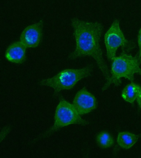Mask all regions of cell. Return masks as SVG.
Returning <instances> with one entry per match:
<instances>
[{
	"instance_id": "cell-1",
	"label": "cell",
	"mask_w": 141,
	"mask_h": 158,
	"mask_svg": "<svg viewBox=\"0 0 141 158\" xmlns=\"http://www.w3.org/2000/svg\"><path fill=\"white\" fill-rule=\"evenodd\" d=\"M71 24L76 45L73 51L68 56V59L74 60L85 56L93 58L106 79L105 85L108 83L111 75L100 44L103 31L102 23L73 18L71 19Z\"/></svg>"
},
{
	"instance_id": "cell-2",
	"label": "cell",
	"mask_w": 141,
	"mask_h": 158,
	"mask_svg": "<svg viewBox=\"0 0 141 158\" xmlns=\"http://www.w3.org/2000/svg\"><path fill=\"white\" fill-rule=\"evenodd\" d=\"M112 61L110 81L104 85L102 91H105L112 84L118 86L121 83V79L125 78L130 81L134 80L135 74L141 75V65L137 56L122 51L121 54L114 58Z\"/></svg>"
},
{
	"instance_id": "cell-3",
	"label": "cell",
	"mask_w": 141,
	"mask_h": 158,
	"mask_svg": "<svg viewBox=\"0 0 141 158\" xmlns=\"http://www.w3.org/2000/svg\"><path fill=\"white\" fill-rule=\"evenodd\" d=\"M93 69L89 65L81 69H64L53 77L43 79L39 84L52 88L56 95L63 90L71 89L80 80L91 76Z\"/></svg>"
},
{
	"instance_id": "cell-4",
	"label": "cell",
	"mask_w": 141,
	"mask_h": 158,
	"mask_svg": "<svg viewBox=\"0 0 141 158\" xmlns=\"http://www.w3.org/2000/svg\"><path fill=\"white\" fill-rule=\"evenodd\" d=\"M88 124V122L82 118L73 104L61 98L55 110L54 125L40 138L50 135L60 128L70 125L85 126Z\"/></svg>"
},
{
	"instance_id": "cell-5",
	"label": "cell",
	"mask_w": 141,
	"mask_h": 158,
	"mask_svg": "<svg viewBox=\"0 0 141 158\" xmlns=\"http://www.w3.org/2000/svg\"><path fill=\"white\" fill-rule=\"evenodd\" d=\"M104 43L107 59L111 61L116 56L117 50L120 47L122 51L128 53L136 46L134 42L126 39L117 19L113 21L105 33Z\"/></svg>"
},
{
	"instance_id": "cell-6",
	"label": "cell",
	"mask_w": 141,
	"mask_h": 158,
	"mask_svg": "<svg viewBox=\"0 0 141 158\" xmlns=\"http://www.w3.org/2000/svg\"><path fill=\"white\" fill-rule=\"evenodd\" d=\"M73 105L80 115L87 114L97 107L96 99L85 87L79 90L75 95Z\"/></svg>"
},
{
	"instance_id": "cell-7",
	"label": "cell",
	"mask_w": 141,
	"mask_h": 158,
	"mask_svg": "<svg viewBox=\"0 0 141 158\" xmlns=\"http://www.w3.org/2000/svg\"><path fill=\"white\" fill-rule=\"evenodd\" d=\"M43 21H39L28 26L21 33L20 41L27 48H37L42 40Z\"/></svg>"
},
{
	"instance_id": "cell-8",
	"label": "cell",
	"mask_w": 141,
	"mask_h": 158,
	"mask_svg": "<svg viewBox=\"0 0 141 158\" xmlns=\"http://www.w3.org/2000/svg\"><path fill=\"white\" fill-rule=\"evenodd\" d=\"M26 48L20 41L13 42L6 49L5 57L10 62L23 64L26 60Z\"/></svg>"
},
{
	"instance_id": "cell-9",
	"label": "cell",
	"mask_w": 141,
	"mask_h": 158,
	"mask_svg": "<svg viewBox=\"0 0 141 158\" xmlns=\"http://www.w3.org/2000/svg\"><path fill=\"white\" fill-rule=\"evenodd\" d=\"M139 138L138 135L127 131L120 132L117 135V144L121 148L128 149L133 147L137 143Z\"/></svg>"
},
{
	"instance_id": "cell-10",
	"label": "cell",
	"mask_w": 141,
	"mask_h": 158,
	"mask_svg": "<svg viewBox=\"0 0 141 158\" xmlns=\"http://www.w3.org/2000/svg\"><path fill=\"white\" fill-rule=\"evenodd\" d=\"M141 90L140 85L132 82L126 85L123 89L121 96L126 102L132 103L137 99Z\"/></svg>"
},
{
	"instance_id": "cell-11",
	"label": "cell",
	"mask_w": 141,
	"mask_h": 158,
	"mask_svg": "<svg viewBox=\"0 0 141 158\" xmlns=\"http://www.w3.org/2000/svg\"><path fill=\"white\" fill-rule=\"evenodd\" d=\"M98 145L102 149H107L112 146L114 139L112 136L107 131H102L98 135L96 138Z\"/></svg>"
},
{
	"instance_id": "cell-12",
	"label": "cell",
	"mask_w": 141,
	"mask_h": 158,
	"mask_svg": "<svg viewBox=\"0 0 141 158\" xmlns=\"http://www.w3.org/2000/svg\"><path fill=\"white\" fill-rule=\"evenodd\" d=\"M137 43L139 46V52L137 57L140 64H141V27L139 28L137 35Z\"/></svg>"
},
{
	"instance_id": "cell-13",
	"label": "cell",
	"mask_w": 141,
	"mask_h": 158,
	"mask_svg": "<svg viewBox=\"0 0 141 158\" xmlns=\"http://www.w3.org/2000/svg\"><path fill=\"white\" fill-rule=\"evenodd\" d=\"M136 100H137V104H138L140 108H141V90L140 91Z\"/></svg>"
}]
</instances>
